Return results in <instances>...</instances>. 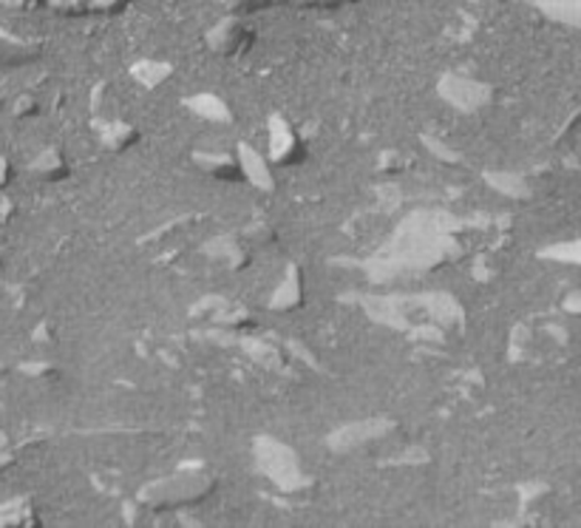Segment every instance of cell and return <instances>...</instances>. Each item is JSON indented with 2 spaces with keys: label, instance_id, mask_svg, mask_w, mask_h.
<instances>
[{
  "label": "cell",
  "instance_id": "obj_1",
  "mask_svg": "<svg viewBox=\"0 0 581 528\" xmlns=\"http://www.w3.org/2000/svg\"><path fill=\"white\" fill-rule=\"evenodd\" d=\"M0 3L55 17H108L131 7L133 0H0Z\"/></svg>",
  "mask_w": 581,
  "mask_h": 528
}]
</instances>
